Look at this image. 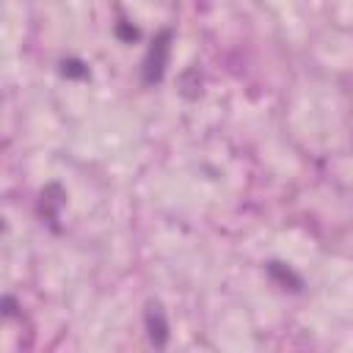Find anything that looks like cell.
Masks as SVG:
<instances>
[{"mask_svg":"<svg viewBox=\"0 0 353 353\" xmlns=\"http://www.w3.org/2000/svg\"><path fill=\"white\" fill-rule=\"evenodd\" d=\"M3 303H6V314H14V301H11V298H6Z\"/></svg>","mask_w":353,"mask_h":353,"instance_id":"3","label":"cell"},{"mask_svg":"<svg viewBox=\"0 0 353 353\" xmlns=\"http://www.w3.org/2000/svg\"><path fill=\"white\" fill-rule=\"evenodd\" d=\"M146 328H149V339L154 345H165V336H168V325H165V317L160 312V306H149L146 312Z\"/></svg>","mask_w":353,"mask_h":353,"instance_id":"2","label":"cell"},{"mask_svg":"<svg viewBox=\"0 0 353 353\" xmlns=\"http://www.w3.org/2000/svg\"><path fill=\"white\" fill-rule=\"evenodd\" d=\"M168 41H171V33H168V30H163V33L152 41V47H149V52H146V61H143V80H146V83H157V80L163 77V72H165V58H168Z\"/></svg>","mask_w":353,"mask_h":353,"instance_id":"1","label":"cell"}]
</instances>
